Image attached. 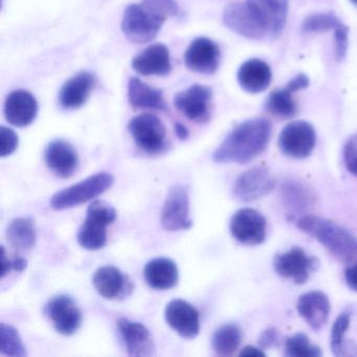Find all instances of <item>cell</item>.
<instances>
[{"label":"cell","instance_id":"6da1fadb","mask_svg":"<svg viewBox=\"0 0 357 357\" xmlns=\"http://www.w3.org/2000/svg\"><path fill=\"white\" fill-rule=\"evenodd\" d=\"M271 135V124L263 118L250 119L229 133L213 154L217 164L244 165L260 155Z\"/></svg>","mask_w":357,"mask_h":357},{"label":"cell","instance_id":"7a4b0ae2","mask_svg":"<svg viewBox=\"0 0 357 357\" xmlns=\"http://www.w3.org/2000/svg\"><path fill=\"white\" fill-rule=\"evenodd\" d=\"M178 13L176 0H143L139 5H130L125 10L123 33L131 43H150L158 36L164 22Z\"/></svg>","mask_w":357,"mask_h":357},{"label":"cell","instance_id":"3957f363","mask_svg":"<svg viewBox=\"0 0 357 357\" xmlns=\"http://www.w3.org/2000/svg\"><path fill=\"white\" fill-rule=\"evenodd\" d=\"M296 227L314 238L336 260L348 264L356 258L357 238L334 221L306 215L296 220Z\"/></svg>","mask_w":357,"mask_h":357},{"label":"cell","instance_id":"277c9868","mask_svg":"<svg viewBox=\"0 0 357 357\" xmlns=\"http://www.w3.org/2000/svg\"><path fill=\"white\" fill-rule=\"evenodd\" d=\"M116 219V211L109 204L96 200L87 208L86 219L81 225L77 240L87 250L103 248L107 242L106 227Z\"/></svg>","mask_w":357,"mask_h":357},{"label":"cell","instance_id":"5b68a950","mask_svg":"<svg viewBox=\"0 0 357 357\" xmlns=\"http://www.w3.org/2000/svg\"><path fill=\"white\" fill-rule=\"evenodd\" d=\"M114 183V176L109 173H98L56 193L52 197V208L56 211L68 210L91 202L93 198L105 193Z\"/></svg>","mask_w":357,"mask_h":357},{"label":"cell","instance_id":"8992f818","mask_svg":"<svg viewBox=\"0 0 357 357\" xmlns=\"http://www.w3.org/2000/svg\"><path fill=\"white\" fill-rule=\"evenodd\" d=\"M128 131L139 149L148 154H160L167 147L164 124L153 114H144L129 122Z\"/></svg>","mask_w":357,"mask_h":357},{"label":"cell","instance_id":"52a82bcc","mask_svg":"<svg viewBox=\"0 0 357 357\" xmlns=\"http://www.w3.org/2000/svg\"><path fill=\"white\" fill-rule=\"evenodd\" d=\"M315 142L317 133L312 125L305 121H294L284 127L278 144L284 155L304 160L312 153Z\"/></svg>","mask_w":357,"mask_h":357},{"label":"cell","instance_id":"ba28073f","mask_svg":"<svg viewBox=\"0 0 357 357\" xmlns=\"http://www.w3.org/2000/svg\"><path fill=\"white\" fill-rule=\"evenodd\" d=\"M160 223L168 231H185L193 227L190 218L189 191L185 185H173L162 206Z\"/></svg>","mask_w":357,"mask_h":357},{"label":"cell","instance_id":"9c48e42d","mask_svg":"<svg viewBox=\"0 0 357 357\" xmlns=\"http://www.w3.org/2000/svg\"><path fill=\"white\" fill-rule=\"evenodd\" d=\"M229 231L239 243L250 246L259 245L266 239V219L254 208H240L231 217Z\"/></svg>","mask_w":357,"mask_h":357},{"label":"cell","instance_id":"30bf717a","mask_svg":"<svg viewBox=\"0 0 357 357\" xmlns=\"http://www.w3.org/2000/svg\"><path fill=\"white\" fill-rule=\"evenodd\" d=\"M223 22L229 30L252 40H258L268 34L264 22L248 3L227 6L223 12Z\"/></svg>","mask_w":357,"mask_h":357},{"label":"cell","instance_id":"8fae6325","mask_svg":"<svg viewBox=\"0 0 357 357\" xmlns=\"http://www.w3.org/2000/svg\"><path fill=\"white\" fill-rule=\"evenodd\" d=\"M275 188V179L268 169L254 167L244 171L236 179L233 195L241 202H252L268 195Z\"/></svg>","mask_w":357,"mask_h":357},{"label":"cell","instance_id":"7c38bea8","mask_svg":"<svg viewBox=\"0 0 357 357\" xmlns=\"http://www.w3.org/2000/svg\"><path fill=\"white\" fill-rule=\"evenodd\" d=\"M317 264V259L309 256L301 248H292L273 259L275 273L284 279L291 280L296 285H302L308 281Z\"/></svg>","mask_w":357,"mask_h":357},{"label":"cell","instance_id":"4fadbf2b","mask_svg":"<svg viewBox=\"0 0 357 357\" xmlns=\"http://www.w3.org/2000/svg\"><path fill=\"white\" fill-rule=\"evenodd\" d=\"M212 91L204 85H193L177 93L174 98L175 107L189 120L198 124L208 122L211 118Z\"/></svg>","mask_w":357,"mask_h":357},{"label":"cell","instance_id":"5bb4252c","mask_svg":"<svg viewBox=\"0 0 357 357\" xmlns=\"http://www.w3.org/2000/svg\"><path fill=\"white\" fill-rule=\"evenodd\" d=\"M45 312L56 331L63 335H73L82 324V313L76 302L70 296H55L47 303Z\"/></svg>","mask_w":357,"mask_h":357},{"label":"cell","instance_id":"9a60e30c","mask_svg":"<svg viewBox=\"0 0 357 357\" xmlns=\"http://www.w3.org/2000/svg\"><path fill=\"white\" fill-rule=\"evenodd\" d=\"M165 319L168 325L183 337L191 340L199 333V312L190 303L181 298L171 301L167 305Z\"/></svg>","mask_w":357,"mask_h":357},{"label":"cell","instance_id":"2e32d148","mask_svg":"<svg viewBox=\"0 0 357 357\" xmlns=\"http://www.w3.org/2000/svg\"><path fill=\"white\" fill-rule=\"evenodd\" d=\"M185 63L192 72L214 74L220 63V49L210 39L204 37L195 39L185 52Z\"/></svg>","mask_w":357,"mask_h":357},{"label":"cell","instance_id":"e0dca14e","mask_svg":"<svg viewBox=\"0 0 357 357\" xmlns=\"http://www.w3.org/2000/svg\"><path fill=\"white\" fill-rule=\"evenodd\" d=\"M45 164L60 178H70L79 166V155L68 142L57 139L45 148Z\"/></svg>","mask_w":357,"mask_h":357},{"label":"cell","instance_id":"ac0fdd59","mask_svg":"<svg viewBox=\"0 0 357 357\" xmlns=\"http://www.w3.org/2000/svg\"><path fill=\"white\" fill-rule=\"evenodd\" d=\"M118 329L129 356L143 357L153 354L154 344L147 327L141 323L121 319Z\"/></svg>","mask_w":357,"mask_h":357},{"label":"cell","instance_id":"d6986e66","mask_svg":"<svg viewBox=\"0 0 357 357\" xmlns=\"http://www.w3.org/2000/svg\"><path fill=\"white\" fill-rule=\"evenodd\" d=\"M38 112V104L32 93L26 91H13L8 96L5 103V116L13 126H29L34 122Z\"/></svg>","mask_w":357,"mask_h":357},{"label":"cell","instance_id":"ffe728a7","mask_svg":"<svg viewBox=\"0 0 357 357\" xmlns=\"http://www.w3.org/2000/svg\"><path fill=\"white\" fill-rule=\"evenodd\" d=\"M296 310L309 327L317 331L327 323L331 304L327 294L314 290L306 292L298 298Z\"/></svg>","mask_w":357,"mask_h":357},{"label":"cell","instance_id":"44dd1931","mask_svg":"<svg viewBox=\"0 0 357 357\" xmlns=\"http://www.w3.org/2000/svg\"><path fill=\"white\" fill-rule=\"evenodd\" d=\"M93 286L100 296L108 300L124 298L132 291L128 278L114 266H103L93 275Z\"/></svg>","mask_w":357,"mask_h":357},{"label":"cell","instance_id":"7402d4cb","mask_svg":"<svg viewBox=\"0 0 357 357\" xmlns=\"http://www.w3.org/2000/svg\"><path fill=\"white\" fill-rule=\"evenodd\" d=\"M132 68L142 76H167L172 70L168 47L162 43L150 45L133 58Z\"/></svg>","mask_w":357,"mask_h":357},{"label":"cell","instance_id":"603a6c76","mask_svg":"<svg viewBox=\"0 0 357 357\" xmlns=\"http://www.w3.org/2000/svg\"><path fill=\"white\" fill-rule=\"evenodd\" d=\"M97 84L95 75L81 72L70 78L59 93V103L64 109H78L86 103Z\"/></svg>","mask_w":357,"mask_h":357},{"label":"cell","instance_id":"cb8c5ba5","mask_svg":"<svg viewBox=\"0 0 357 357\" xmlns=\"http://www.w3.org/2000/svg\"><path fill=\"white\" fill-rule=\"evenodd\" d=\"M271 36L281 34L287 20L288 0H248Z\"/></svg>","mask_w":357,"mask_h":357},{"label":"cell","instance_id":"d4e9b609","mask_svg":"<svg viewBox=\"0 0 357 357\" xmlns=\"http://www.w3.org/2000/svg\"><path fill=\"white\" fill-rule=\"evenodd\" d=\"M237 78L244 91L250 93H259L268 89L273 75L266 62L260 59H250L240 66Z\"/></svg>","mask_w":357,"mask_h":357},{"label":"cell","instance_id":"484cf974","mask_svg":"<svg viewBox=\"0 0 357 357\" xmlns=\"http://www.w3.org/2000/svg\"><path fill=\"white\" fill-rule=\"evenodd\" d=\"M144 277L148 285L153 289L168 290L178 283V268L171 259L155 258L146 265Z\"/></svg>","mask_w":357,"mask_h":357},{"label":"cell","instance_id":"4316f807","mask_svg":"<svg viewBox=\"0 0 357 357\" xmlns=\"http://www.w3.org/2000/svg\"><path fill=\"white\" fill-rule=\"evenodd\" d=\"M128 98L131 106L135 109H167L162 91L148 86L137 78L129 81Z\"/></svg>","mask_w":357,"mask_h":357},{"label":"cell","instance_id":"83f0119b","mask_svg":"<svg viewBox=\"0 0 357 357\" xmlns=\"http://www.w3.org/2000/svg\"><path fill=\"white\" fill-rule=\"evenodd\" d=\"M7 239L14 248L29 250L36 244V229L29 218H16L7 229Z\"/></svg>","mask_w":357,"mask_h":357},{"label":"cell","instance_id":"f1b7e54d","mask_svg":"<svg viewBox=\"0 0 357 357\" xmlns=\"http://www.w3.org/2000/svg\"><path fill=\"white\" fill-rule=\"evenodd\" d=\"M242 332L237 325L227 324L215 331L212 347L219 355H231L235 353L241 344Z\"/></svg>","mask_w":357,"mask_h":357},{"label":"cell","instance_id":"f546056e","mask_svg":"<svg viewBox=\"0 0 357 357\" xmlns=\"http://www.w3.org/2000/svg\"><path fill=\"white\" fill-rule=\"evenodd\" d=\"M292 96L294 93L287 87L273 91L267 99L266 109L277 118H292L298 112V105Z\"/></svg>","mask_w":357,"mask_h":357},{"label":"cell","instance_id":"4dcf8cb0","mask_svg":"<svg viewBox=\"0 0 357 357\" xmlns=\"http://www.w3.org/2000/svg\"><path fill=\"white\" fill-rule=\"evenodd\" d=\"M0 352L7 356H26V347L13 326L7 324L0 325Z\"/></svg>","mask_w":357,"mask_h":357},{"label":"cell","instance_id":"1f68e13d","mask_svg":"<svg viewBox=\"0 0 357 357\" xmlns=\"http://www.w3.org/2000/svg\"><path fill=\"white\" fill-rule=\"evenodd\" d=\"M321 349L311 344L308 336L304 333H296L286 340L285 355L288 357H319Z\"/></svg>","mask_w":357,"mask_h":357},{"label":"cell","instance_id":"d6a6232c","mask_svg":"<svg viewBox=\"0 0 357 357\" xmlns=\"http://www.w3.org/2000/svg\"><path fill=\"white\" fill-rule=\"evenodd\" d=\"M340 24V20L333 12L317 13L309 16L303 22L302 31L305 34H319L335 30Z\"/></svg>","mask_w":357,"mask_h":357},{"label":"cell","instance_id":"836d02e7","mask_svg":"<svg viewBox=\"0 0 357 357\" xmlns=\"http://www.w3.org/2000/svg\"><path fill=\"white\" fill-rule=\"evenodd\" d=\"M282 194H283L284 202H286V204L294 210H302V208H307L310 204V200L312 198L304 185L292 181L284 183Z\"/></svg>","mask_w":357,"mask_h":357},{"label":"cell","instance_id":"e575fe53","mask_svg":"<svg viewBox=\"0 0 357 357\" xmlns=\"http://www.w3.org/2000/svg\"><path fill=\"white\" fill-rule=\"evenodd\" d=\"M350 313L347 311V312H342V314L338 315L337 319L334 321L331 336H330V347H331L334 355H342L344 335L350 326Z\"/></svg>","mask_w":357,"mask_h":357},{"label":"cell","instance_id":"d590c367","mask_svg":"<svg viewBox=\"0 0 357 357\" xmlns=\"http://www.w3.org/2000/svg\"><path fill=\"white\" fill-rule=\"evenodd\" d=\"M20 139L15 131L3 126L0 128V155L1 158L11 155L17 150Z\"/></svg>","mask_w":357,"mask_h":357},{"label":"cell","instance_id":"8d00e7d4","mask_svg":"<svg viewBox=\"0 0 357 357\" xmlns=\"http://www.w3.org/2000/svg\"><path fill=\"white\" fill-rule=\"evenodd\" d=\"M344 162L347 170L357 177V133L349 137L344 147Z\"/></svg>","mask_w":357,"mask_h":357},{"label":"cell","instance_id":"74e56055","mask_svg":"<svg viewBox=\"0 0 357 357\" xmlns=\"http://www.w3.org/2000/svg\"><path fill=\"white\" fill-rule=\"evenodd\" d=\"M334 43H335L336 58L338 60L344 59L348 50V28L342 22L334 30Z\"/></svg>","mask_w":357,"mask_h":357},{"label":"cell","instance_id":"f35d334b","mask_svg":"<svg viewBox=\"0 0 357 357\" xmlns=\"http://www.w3.org/2000/svg\"><path fill=\"white\" fill-rule=\"evenodd\" d=\"M279 342V331L275 329V328H269V329L264 330L261 333L260 337H259V344H260V348L262 349L273 348V347L277 346Z\"/></svg>","mask_w":357,"mask_h":357},{"label":"cell","instance_id":"ab89813d","mask_svg":"<svg viewBox=\"0 0 357 357\" xmlns=\"http://www.w3.org/2000/svg\"><path fill=\"white\" fill-rule=\"evenodd\" d=\"M309 85V79L306 75L300 74L294 77L291 81L287 84V89L291 91L292 93L296 91H302V89H307Z\"/></svg>","mask_w":357,"mask_h":357},{"label":"cell","instance_id":"60d3db41","mask_svg":"<svg viewBox=\"0 0 357 357\" xmlns=\"http://www.w3.org/2000/svg\"><path fill=\"white\" fill-rule=\"evenodd\" d=\"M344 281L353 291L357 292V263L353 266L348 267L344 271Z\"/></svg>","mask_w":357,"mask_h":357},{"label":"cell","instance_id":"b9f144b4","mask_svg":"<svg viewBox=\"0 0 357 357\" xmlns=\"http://www.w3.org/2000/svg\"><path fill=\"white\" fill-rule=\"evenodd\" d=\"M240 356H254V357H264V351L262 348H257L254 346H248L242 349L241 352L239 353Z\"/></svg>","mask_w":357,"mask_h":357},{"label":"cell","instance_id":"7bdbcfd3","mask_svg":"<svg viewBox=\"0 0 357 357\" xmlns=\"http://www.w3.org/2000/svg\"><path fill=\"white\" fill-rule=\"evenodd\" d=\"M1 252H3V255H1V265H3V271H1V277L5 278L6 275L9 273V271L12 269V261L9 260L7 258V255H6L5 248H1Z\"/></svg>","mask_w":357,"mask_h":357},{"label":"cell","instance_id":"ee69618b","mask_svg":"<svg viewBox=\"0 0 357 357\" xmlns=\"http://www.w3.org/2000/svg\"><path fill=\"white\" fill-rule=\"evenodd\" d=\"M175 132H176L177 137H178V139H181V141H185L190 135L187 127H185V125L181 124V123H176V124H175Z\"/></svg>","mask_w":357,"mask_h":357},{"label":"cell","instance_id":"f6af8a7d","mask_svg":"<svg viewBox=\"0 0 357 357\" xmlns=\"http://www.w3.org/2000/svg\"><path fill=\"white\" fill-rule=\"evenodd\" d=\"M26 266H28V262H26V259L17 258L12 260V269H14V271L22 273L26 268Z\"/></svg>","mask_w":357,"mask_h":357},{"label":"cell","instance_id":"bcb514c9","mask_svg":"<svg viewBox=\"0 0 357 357\" xmlns=\"http://www.w3.org/2000/svg\"><path fill=\"white\" fill-rule=\"evenodd\" d=\"M351 1H352V3H354V5L357 6V0H351Z\"/></svg>","mask_w":357,"mask_h":357}]
</instances>
